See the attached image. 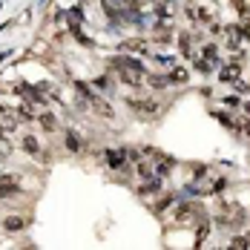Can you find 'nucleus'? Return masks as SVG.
<instances>
[{"label":"nucleus","mask_w":250,"mask_h":250,"mask_svg":"<svg viewBox=\"0 0 250 250\" xmlns=\"http://www.w3.org/2000/svg\"><path fill=\"white\" fill-rule=\"evenodd\" d=\"M75 89L81 92V98L86 101L92 109H98L101 115H106V118L112 115V106H109L106 101H101V95L95 92V89H92V86H89V83H83V81H75Z\"/></svg>","instance_id":"obj_1"},{"label":"nucleus","mask_w":250,"mask_h":250,"mask_svg":"<svg viewBox=\"0 0 250 250\" xmlns=\"http://www.w3.org/2000/svg\"><path fill=\"white\" fill-rule=\"evenodd\" d=\"M129 164H132V161H129V152L126 150H106V167H109V170L124 173Z\"/></svg>","instance_id":"obj_2"},{"label":"nucleus","mask_w":250,"mask_h":250,"mask_svg":"<svg viewBox=\"0 0 250 250\" xmlns=\"http://www.w3.org/2000/svg\"><path fill=\"white\" fill-rule=\"evenodd\" d=\"M175 210H178V225H190V222H199L201 219L199 207H193V204H178Z\"/></svg>","instance_id":"obj_3"},{"label":"nucleus","mask_w":250,"mask_h":250,"mask_svg":"<svg viewBox=\"0 0 250 250\" xmlns=\"http://www.w3.org/2000/svg\"><path fill=\"white\" fill-rule=\"evenodd\" d=\"M63 144H66V150H69V152H81V150H83V138L78 135L75 129H66V135H63Z\"/></svg>","instance_id":"obj_4"},{"label":"nucleus","mask_w":250,"mask_h":250,"mask_svg":"<svg viewBox=\"0 0 250 250\" xmlns=\"http://www.w3.org/2000/svg\"><path fill=\"white\" fill-rule=\"evenodd\" d=\"M38 121H41V126H43L46 132H55V129H58V121H55V115H52L49 109H43V112L38 115Z\"/></svg>","instance_id":"obj_5"},{"label":"nucleus","mask_w":250,"mask_h":250,"mask_svg":"<svg viewBox=\"0 0 250 250\" xmlns=\"http://www.w3.org/2000/svg\"><path fill=\"white\" fill-rule=\"evenodd\" d=\"M170 38H173V26H170V23H155V41L167 43Z\"/></svg>","instance_id":"obj_6"},{"label":"nucleus","mask_w":250,"mask_h":250,"mask_svg":"<svg viewBox=\"0 0 250 250\" xmlns=\"http://www.w3.org/2000/svg\"><path fill=\"white\" fill-rule=\"evenodd\" d=\"M129 106H132V109H138V112H147V115H152V112L158 109V104H155V101H129Z\"/></svg>","instance_id":"obj_7"},{"label":"nucleus","mask_w":250,"mask_h":250,"mask_svg":"<svg viewBox=\"0 0 250 250\" xmlns=\"http://www.w3.org/2000/svg\"><path fill=\"white\" fill-rule=\"evenodd\" d=\"M201 55H204V61H210L213 66L219 63V46H216V43H207V46L201 49Z\"/></svg>","instance_id":"obj_8"},{"label":"nucleus","mask_w":250,"mask_h":250,"mask_svg":"<svg viewBox=\"0 0 250 250\" xmlns=\"http://www.w3.org/2000/svg\"><path fill=\"white\" fill-rule=\"evenodd\" d=\"M121 49H126V52H141V55H147V41H126L124 46H121Z\"/></svg>","instance_id":"obj_9"},{"label":"nucleus","mask_w":250,"mask_h":250,"mask_svg":"<svg viewBox=\"0 0 250 250\" xmlns=\"http://www.w3.org/2000/svg\"><path fill=\"white\" fill-rule=\"evenodd\" d=\"M23 150L32 152V155H41V144H38V138H35V135H26V138H23Z\"/></svg>","instance_id":"obj_10"},{"label":"nucleus","mask_w":250,"mask_h":250,"mask_svg":"<svg viewBox=\"0 0 250 250\" xmlns=\"http://www.w3.org/2000/svg\"><path fill=\"white\" fill-rule=\"evenodd\" d=\"M3 227H6V230H23L26 219H21V216H9V219L3 222Z\"/></svg>","instance_id":"obj_11"},{"label":"nucleus","mask_w":250,"mask_h":250,"mask_svg":"<svg viewBox=\"0 0 250 250\" xmlns=\"http://www.w3.org/2000/svg\"><path fill=\"white\" fill-rule=\"evenodd\" d=\"M147 81H150L152 89H161V86H167V83H170V75H150Z\"/></svg>","instance_id":"obj_12"},{"label":"nucleus","mask_w":250,"mask_h":250,"mask_svg":"<svg viewBox=\"0 0 250 250\" xmlns=\"http://www.w3.org/2000/svg\"><path fill=\"white\" fill-rule=\"evenodd\" d=\"M236 75H239V66H236V63H233V66H230V63H227L225 69H222V81H236Z\"/></svg>","instance_id":"obj_13"},{"label":"nucleus","mask_w":250,"mask_h":250,"mask_svg":"<svg viewBox=\"0 0 250 250\" xmlns=\"http://www.w3.org/2000/svg\"><path fill=\"white\" fill-rule=\"evenodd\" d=\"M187 72L184 69H173V75H170V83H187Z\"/></svg>","instance_id":"obj_14"},{"label":"nucleus","mask_w":250,"mask_h":250,"mask_svg":"<svg viewBox=\"0 0 250 250\" xmlns=\"http://www.w3.org/2000/svg\"><path fill=\"white\" fill-rule=\"evenodd\" d=\"M196 69H199L201 75H210V72H213V63H210V61H204V58H201V61H196Z\"/></svg>","instance_id":"obj_15"},{"label":"nucleus","mask_w":250,"mask_h":250,"mask_svg":"<svg viewBox=\"0 0 250 250\" xmlns=\"http://www.w3.org/2000/svg\"><path fill=\"white\" fill-rule=\"evenodd\" d=\"M3 196H18V187L15 184H0V199Z\"/></svg>","instance_id":"obj_16"},{"label":"nucleus","mask_w":250,"mask_h":250,"mask_svg":"<svg viewBox=\"0 0 250 250\" xmlns=\"http://www.w3.org/2000/svg\"><path fill=\"white\" fill-rule=\"evenodd\" d=\"M242 219H245V213H236V216H233V222H236V225H239ZM222 225H230V219H227V216H222Z\"/></svg>","instance_id":"obj_17"},{"label":"nucleus","mask_w":250,"mask_h":250,"mask_svg":"<svg viewBox=\"0 0 250 250\" xmlns=\"http://www.w3.org/2000/svg\"><path fill=\"white\" fill-rule=\"evenodd\" d=\"M225 104H227V106H239V98H230V95H227Z\"/></svg>","instance_id":"obj_18"},{"label":"nucleus","mask_w":250,"mask_h":250,"mask_svg":"<svg viewBox=\"0 0 250 250\" xmlns=\"http://www.w3.org/2000/svg\"><path fill=\"white\" fill-rule=\"evenodd\" d=\"M245 132H248V135H250V121H245Z\"/></svg>","instance_id":"obj_19"},{"label":"nucleus","mask_w":250,"mask_h":250,"mask_svg":"<svg viewBox=\"0 0 250 250\" xmlns=\"http://www.w3.org/2000/svg\"><path fill=\"white\" fill-rule=\"evenodd\" d=\"M158 3H164V0H158Z\"/></svg>","instance_id":"obj_20"}]
</instances>
